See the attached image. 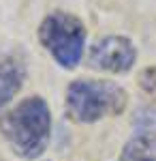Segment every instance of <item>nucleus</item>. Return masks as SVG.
<instances>
[{
  "mask_svg": "<svg viewBox=\"0 0 156 161\" xmlns=\"http://www.w3.org/2000/svg\"><path fill=\"white\" fill-rule=\"evenodd\" d=\"M141 88L150 97H156V69H148L141 73Z\"/></svg>",
  "mask_w": 156,
  "mask_h": 161,
  "instance_id": "nucleus-8",
  "label": "nucleus"
},
{
  "mask_svg": "<svg viewBox=\"0 0 156 161\" xmlns=\"http://www.w3.org/2000/svg\"><path fill=\"white\" fill-rule=\"evenodd\" d=\"M135 125L139 131H156V105H145L137 112Z\"/></svg>",
  "mask_w": 156,
  "mask_h": 161,
  "instance_id": "nucleus-7",
  "label": "nucleus"
},
{
  "mask_svg": "<svg viewBox=\"0 0 156 161\" xmlns=\"http://www.w3.org/2000/svg\"><path fill=\"white\" fill-rule=\"evenodd\" d=\"M86 24L69 11L47 13L39 24V41L62 69H75L86 54Z\"/></svg>",
  "mask_w": 156,
  "mask_h": 161,
  "instance_id": "nucleus-3",
  "label": "nucleus"
},
{
  "mask_svg": "<svg viewBox=\"0 0 156 161\" xmlns=\"http://www.w3.org/2000/svg\"><path fill=\"white\" fill-rule=\"evenodd\" d=\"M51 110L41 95L22 99L15 108L0 114V133L9 148L26 161L39 159L51 140Z\"/></svg>",
  "mask_w": 156,
  "mask_h": 161,
  "instance_id": "nucleus-1",
  "label": "nucleus"
},
{
  "mask_svg": "<svg viewBox=\"0 0 156 161\" xmlns=\"http://www.w3.org/2000/svg\"><path fill=\"white\" fill-rule=\"evenodd\" d=\"M118 161H156V131H137L122 146Z\"/></svg>",
  "mask_w": 156,
  "mask_h": 161,
  "instance_id": "nucleus-6",
  "label": "nucleus"
},
{
  "mask_svg": "<svg viewBox=\"0 0 156 161\" xmlns=\"http://www.w3.org/2000/svg\"><path fill=\"white\" fill-rule=\"evenodd\" d=\"M26 82V62L17 54H9L0 60V112L11 103Z\"/></svg>",
  "mask_w": 156,
  "mask_h": 161,
  "instance_id": "nucleus-5",
  "label": "nucleus"
},
{
  "mask_svg": "<svg viewBox=\"0 0 156 161\" xmlns=\"http://www.w3.org/2000/svg\"><path fill=\"white\" fill-rule=\"evenodd\" d=\"M0 161H2V159H0Z\"/></svg>",
  "mask_w": 156,
  "mask_h": 161,
  "instance_id": "nucleus-9",
  "label": "nucleus"
},
{
  "mask_svg": "<svg viewBox=\"0 0 156 161\" xmlns=\"http://www.w3.org/2000/svg\"><path fill=\"white\" fill-rule=\"evenodd\" d=\"M137 62V47L128 37L109 35L98 39L88 52V64L103 73L124 75Z\"/></svg>",
  "mask_w": 156,
  "mask_h": 161,
  "instance_id": "nucleus-4",
  "label": "nucleus"
},
{
  "mask_svg": "<svg viewBox=\"0 0 156 161\" xmlns=\"http://www.w3.org/2000/svg\"><path fill=\"white\" fill-rule=\"evenodd\" d=\"M128 92L111 80H73L64 92L66 116L77 125H94L124 114Z\"/></svg>",
  "mask_w": 156,
  "mask_h": 161,
  "instance_id": "nucleus-2",
  "label": "nucleus"
}]
</instances>
